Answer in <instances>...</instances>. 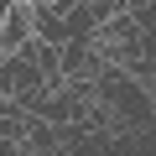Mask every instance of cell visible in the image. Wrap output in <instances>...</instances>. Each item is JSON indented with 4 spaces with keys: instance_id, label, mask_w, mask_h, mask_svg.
<instances>
[{
    "instance_id": "cell-1",
    "label": "cell",
    "mask_w": 156,
    "mask_h": 156,
    "mask_svg": "<svg viewBox=\"0 0 156 156\" xmlns=\"http://www.w3.org/2000/svg\"><path fill=\"white\" fill-rule=\"evenodd\" d=\"M31 37H37L31 31V0H11L5 21H0V52H21Z\"/></svg>"
},
{
    "instance_id": "cell-2",
    "label": "cell",
    "mask_w": 156,
    "mask_h": 156,
    "mask_svg": "<svg viewBox=\"0 0 156 156\" xmlns=\"http://www.w3.org/2000/svg\"><path fill=\"white\" fill-rule=\"evenodd\" d=\"M31 31L42 37V42H68V16L52 5V0H31Z\"/></svg>"
}]
</instances>
